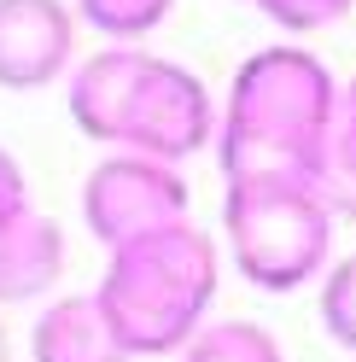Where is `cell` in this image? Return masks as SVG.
Masks as SVG:
<instances>
[{
  "mask_svg": "<svg viewBox=\"0 0 356 362\" xmlns=\"http://www.w3.org/2000/svg\"><path fill=\"white\" fill-rule=\"evenodd\" d=\"M339 123L333 71L304 47H263L234 71L222 111V175L239 181H316L327 134Z\"/></svg>",
  "mask_w": 356,
  "mask_h": 362,
  "instance_id": "1",
  "label": "cell"
},
{
  "mask_svg": "<svg viewBox=\"0 0 356 362\" xmlns=\"http://www.w3.org/2000/svg\"><path fill=\"white\" fill-rule=\"evenodd\" d=\"M216 298V245L193 222L158 228L111 252L94 304L105 310L123 356L187 351Z\"/></svg>",
  "mask_w": 356,
  "mask_h": 362,
  "instance_id": "2",
  "label": "cell"
},
{
  "mask_svg": "<svg viewBox=\"0 0 356 362\" xmlns=\"http://www.w3.org/2000/svg\"><path fill=\"white\" fill-rule=\"evenodd\" d=\"M228 252L257 292H298L333 245V211L309 181H239L228 187Z\"/></svg>",
  "mask_w": 356,
  "mask_h": 362,
  "instance_id": "3",
  "label": "cell"
},
{
  "mask_svg": "<svg viewBox=\"0 0 356 362\" xmlns=\"http://www.w3.org/2000/svg\"><path fill=\"white\" fill-rule=\"evenodd\" d=\"M82 216H88V234L117 252L129 240L187 222V181L175 164H158L141 152H111L82 181Z\"/></svg>",
  "mask_w": 356,
  "mask_h": 362,
  "instance_id": "4",
  "label": "cell"
},
{
  "mask_svg": "<svg viewBox=\"0 0 356 362\" xmlns=\"http://www.w3.org/2000/svg\"><path fill=\"white\" fill-rule=\"evenodd\" d=\"M216 105H210V88L198 82L187 64H170L158 59L152 76L141 88L135 111H129V129L117 152H141V158H158V164H182L198 146L216 141Z\"/></svg>",
  "mask_w": 356,
  "mask_h": 362,
  "instance_id": "5",
  "label": "cell"
},
{
  "mask_svg": "<svg viewBox=\"0 0 356 362\" xmlns=\"http://www.w3.org/2000/svg\"><path fill=\"white\" fill-rule=\"evenodd\" d=\"M76 12L64 0H0V88L30 94L71 71Z\"/></svg>",
  "mask_w": 356,
  "mask_h": 362,
  "instance_id": "6",
  "label": "cell"
},
{
  "mask_svg": "<svg viewBox=\"0 0 356 362\" xmlns=\"http://www.w3.org/2000/svg\"><path fill=\"white\" fill-rule=\"evenodd\" d=\"M158 53H141V47H105L94 59H82L71 71V117L88 141H105L117 146L123 129H129V111H135L141 88L152 76Z\"/></svg>",
  "mask_w": 356,
  "mask_h": 362,
  "instance_id": "7",
  "label": "cell"
},
{
  "mask_svg": "<svg viewBox=\"0 0 356 362\" xmlns=\"http://www.w3.org/2000/svg\"><path fill=\"white\" fill-rule=\"evenodd\" d=\"M64 275V228L35 205L0 228V304H30Z\"/></svg>",
  "mask_w": 356,
  "mask_h": 362,
  "instance_id": "8",
  "label": "cell"
},
{
  "mask_svg": "<svg viewBox=\"0 0 356 362\" xmlns=\"http://www.w3.org/2000/svg\"><path fill=\"white\" fill-rule=\"evenodd\" d=\"M30 351H35V362H129L111 322H105V310L94 304V292L88 298H59L41 310Z\"/></svg>",
  "mask_w": 356,
  "mask_h": 362,
  "instance_id": "9",
  "label": "cell"
},
{
  "mask_svg": "<svg viewBox=\"0 0 356 362\" xmlns=\"http://www.w3.org/2000/svg\"><path fill=\"white\" fill-rule=\"evenodd\" d=\"M182 362H286V356L275 345V333L257 322H210L193 333Z\"/></svg>",
  "mask_w": 356,
  "mask_h": 362,
  "instance_id": "10",
  "label": "cell"
},
{
  "mask_svg": "<svg viewBox=\"0 0 356 362\" xmlns=\"http://www.w3.org/2000/svg\"><path fill=\"white\" fill-rule=\"evenodd\" d=\"M170 6H175V0H76L82 24L111 35L117 47H135L141 35H152L170 18Z\"/></svg>",
  "mask_w": 356,
  "mask_h": 362,
  "instance_id": "11",
  "label": "cell"
},
{
  "mask_svg": "<svg viewBox=\"0 0 356 362\" xmlns=\"http://www.w3.org/2000/svg\"><path fill=\"white\" fill-rule=\"evenodd\" d=\"M309 187L321 193V205H327L333 216H350V222H356V129L333 123L327 152H321L316 181H309Z\"/></svg>",
  "mask_w": 356,
  "mask_h": 362,
  "instance_id": "12",
  "label": "cell"
},
{
  "mask_svg": "<svg viewBox=\"0 0 356 362\" xmlns=\"http://www.w3.org/2000/svg\"><path fill=\"white\" fill-rule=\"evenodd\" d=\"M321 327L333 333V345H345L356 356V257L327 269V281H321Z\"/></svg>",
  "mask_w": 356,
  "mask_h": 362,
  "instance_id": "13",
  "label": "cell"
},
{
  "mask_svg": "<svg viewBox=\"0 0 356 362\" xmlns=\"http://www.w3.org/2000/svg\"><path fill=\"white\" fill-rule=\"evenodd\" d=\"M257 12H269L280 30H321L350 12V0H257Z\"/></svg>",
  "mask_w": 356,
  "mask_h": 362,
  "instance_id": "14",
  "label": "cell"
},
{
  "mask_svg": "<svg viewBox=\"0 0 356 362\" xmlns=\"http://www.w3.org/2000/svg\"><path fill=\"white\" fill-rule=\"evenodd\" d=\"M30 211V187H24V170H18V158L0 146V228H6L12 216Z\"/></svg>",
  "mask_w": 356,
  "mask_h": 362,
  "instance_id": "15",
  "label": "cell"
},
{
  "mask_svg": "<svg viewBox=\"0 0 356 362\" xmlns=\"http://www.w3.org/2000/svg\"><path fill=\"white\" fill-rule=\"evenodd\" d=\"M339 123H345V129H356V76L339 88Z\"/></svg>",
  "mask_w": 356,
  "mask_h": 362,
  "instance_id": "16",
  "label": "cell"
},
{
  "mask_svg": "<svg viewBox=\"0 0 356 362\" xmlns=\"http://www.w3.org/2000/svg\"><path fill=\"white\" fill-rule=\"evenodd\" d=\"M0 362H12V351H6V327H0Z\"/></svg>",
  "mask_w": 356,
  "mask_h": 362,
  "instance_id": "17",
  "label": "cell"
}]
</instances>
